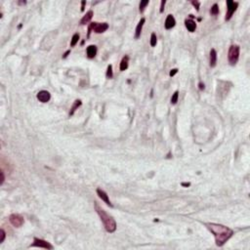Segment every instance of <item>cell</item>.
I'll return each mask as SVG.
<instances>
[{"mask_svg": "<svg viewBox=\"0 0 250 250\" xmlns=\"http://www.w3.org/2000/svg\"><path fill=\"white\" fill-rule=\"evenodd\" d=\"M145 22H146V19H145V18H142L141 21L139 22L137 28H136V31H135V38H136V39H138L139 37L141 36L142 30H143V27H144Z\"/></svg>", "mask_w": 250, "mask_h": 250, "instance_id": "14", "label": "cell"}, {"mask_svg": "<svg viewBox=\"0 0 250 250\" xmlns=\"http://www.w3.org/2000/svg\"><path fill=\"white\" fill-rule=\"evenodd\" d=\"M93 15H94V13H93V11H92V10L88 11V12H87V13L85 14V15L83 16V18L81 19V21H80V25H84L88 24V23L92 20Z\"/></svg>", "mask_w": 250, "mask_h": 250, "instance_id": "13", "label": "cell"}, {"mask_svg": "<svg viewBox=\"0 0 250 250\" xmlns=\"http://www.w3.org/2000/svg\"><path fill=\"white\" fill-rule=\"evenodd\" d=\"M207 229L214 234L215 242L217 246H223L234 234V231L228 227L221 225V224L207 223L205 224Z\"/></svg>", "mask_w": 250, "mask_h": 250, "instance_id": "1", "label": "cell"}, {"mask_svg": "<svg viewBox=\"0 0 250 250\" xmlns=\"http://www.w3.org/2000/svg\"><path fill=\"white\" fill-rule=\"evenodd\" d=\"M209 63H210L211 68H215L217 64V52L215 49H211L210 56H209Z\"/></svg>", "mask_w": 250, "mask_h": 250, "instance_id": "11", "label": "cell"}, {"mask_svg": "<svg viewBox=\"0 0 250 250\" xmlns=\"http://www.w3.org/2000/svg\"><path fill=\"white\" fill-rule=\"evenodd\" d=\"M128 64H129V57L128 56H124L123 58H122V60L120 62V66H119L120 71H126V69H128Z\"/></svg>", "mask_w": 250, "mask_h": 250, "instance_id": "16", "label": "cell"}, {"mask_svg": "<svg viewBox=\"0 0 250 250\" xmlns=\"http://www.w3.org/2000/svg\"><path fill=\"white\" fill-rule=\"evenodd\" d=\"M69 53H71V50H68V51H66V53L64 54V56H63V58H64V59H66V58L69 56Z\"/></svg>", "mask_w": 250, "mask_h": 250, "instance_id": "31", "label": "cell"}, {"mask_svg": "<svg viewBox=\"0 0 250 250\" xmlns=\"http://www.w3.org/2000/svg\"><path fill=\"white\" fill-rule=\"evenodd\" d=\"M4 181H5V176H4V173H3V171H1V183H0V185H3V183H4Z\"/></svg>", "mask_w": 250, "mask_h": 250, "instance_id": "28", "label": "cell"}, {"mask_svg": "<svg viewBox=\"0 0 250 250\" xmlns=\"http://www.w3.org/2000/svg\"><path fill=\"white\" fill-rule=\"evenodd\" d=\"M85 4H86V1H82V2H81V11H84V8H85Z\"/></svg>", "mask_w": 250, "mask_h": 250, "instance_id": "29", "label": "cell"}, {"mask_svg": "<svg viewBox=\"0 0 250 250\" xmlns=\"http://www.w3.org/2000/svg\"><path fill=\"white\" fill-rule=\"evenodd\" d=\"M198 86H199V87H198L199 90H204V88H205V87H204V84L201 83V82L198 84Z\"/></svg>", "mask_w": 250, "mask_h": 250, "instance_id": "30", "label": "cell"}, {"mask_svg": "<svg viewBox=\"0 0 250 250\" xmlns=\"http://www.w3.org/2000/svg\"><path fill=\"white\" fill-rule=\"evenodd\" d=\"M19 4H21V5H25V1H24V2H19Z\"/></svg>", "mask_w": 250, "mask_h": 250, "instance_id": "33", "label": "cell"}, {"mask_svg": "<svg viewBox=\"0 0 250 250\" xmlns=\"http://www.w3.org/2000/svg\"><path fill=\"white\" fill-rule=\"evenodd\" d=\"M177 72H178V69H171L169 75H170V76H174V75H175Z\"/></svg>", "mask_w": 250, "mask_h": 250, "instance_id": "27", "label": "cell"}, {"mask_svg": "<svg viewBox=\"0 0 250 250\" xmlns=\"http://www.w3.org/2000/svg\"><path fill=\"white\" fill-rule=\"evenodd\" d=\"M9 221L15 228H20V227H22L23 224H24L25 219H24V217L20 214H12V215H10Z\"/></svg>", "mask_w": 250, "mask_h": 250, "instance_id": "7", "label": "cell"}, {"mask_svg": "<svg viewBox=\"0 0 250 250\" xmlns=\"http://www.w3.org/2000/svg\"><path fill=\"white\" fill-rule=\"evenodd\" d=\"M97 194L99 196V197L103 200V201L106 202L107 205L110 206V207H112V202H110V200L109 198V196L107 194L106 191H104L103 190H101V189H97Z\"/></svg>", "mask_w": 250, "mask_h": 250, "instance_id": "9", "label": "cell"}, {"mask_svg": "<svg viewBox=\"0 0 250 250\" xmlns=\"http://www.w3.org/2000/svg\"><path fill=\"white\" fill-rule=\"evenodd\" d=\"M107 28H109V25L107 23H97V22L91 23L88 28V37L90 36L91 30H93L96 33H103Z\"/></svg>", "mask_w": 250, "mask_h": 250, "instance_id": "4", "label": "cell"}, {"mask_svg": "<svg viewBox=\"0 0 250 250\" xmlns=\"http://www.w3.org/2000/svg\"><path fill=\"white\" fill-rule=\"evenodd\" d=\"M191 4H193L194 6L196 8V11H198V10H199V5H200V2H198V1H191Z\"/></svg>", "mask_w": 250, "mask_h": 250, "instance_id": "25", "label": "cell"}, {"mask_svg": "<svg viewBox=\"0 0 250 250\" xmlns=\"http://www.w3.org/2000/svg\"><path fill=\"white\" fill-rule=\"evenodd\" d=\"M238 7V3L237 2H234L232 0H228L227 1V14H226V21H230L231 18L234 15V13L237 11Z\"/></svg>", "mask_w": 250, "mask_h": 250, "instance_id": "5", "label": "cell"}, {"mask_svg": "<svg viewBox=\"0 0 250 250\" xmlns=\"http://www.w3.org/2000/svg\"><path fill=\"white\" fill-rule=\"evenodd\" d=\"M113 76V73H112V65H109L107 66V78H112Z\"/></svg>", "mask_w": 250, "mask_h": 250, "instance_id": "23", "label": "cell"}, {"mask_svg": "<svg viewBox=\"0 0 250 250\" xmlns=\"http://www.w3.org/2000/svg\"><path fill=\"white\" fill-rule=\"evenodd\" d=\"M165 3H166V1H165V0H162V1H161V5H160V10H159V12H160V13H163Z\"/></svg>", "mask_w": 250, "mask_h": 250, "instance_id": "26", "label": "cell"}, {"mask_svg": "<svg viewBox=\"0 0 250 250\" xmlns=\"http://www.w3.org/2000/svg\"><path fill=\"white\" fill-rule=\"evenodd\" d=\"M238 59H239V46L232 45L229 49V53H228L229 63L232 66H234L237 65Z\"/></svg>", "mask_w": 250, "mask_h": 250, "instance_id": "3", "label": "cell"}, {"mask_svg": "<svg viewBox=\"0 0 250 250\" xmlns=\"http://www.w3.org/2000/svg\"><path fill=\"white\" fill-rule=\"evenodd\" d=\"M182 186H184V187H189V186H190V183H182Z\"/></svg>", "mask_w": 250, "mask_h": 250, "instance_id": "32", "label": "cell"}, {"mask_svg": "<svg viewBox=\"0 0 250 250\" xmlns=\"http://www.w3.org/2000/svg\"><path fill=\"white\" fill-rule=\"evenodd\" d=\"M36 98L41 103H48L51 99V94L48 91H46V90H42V91H39L37 93Z\"/></svg>", "mask_w": 250, "mask_h": 250, "instance_id": "8", "label": "cell"}, {"mask_svg": "<svg viewBox=\"0 0 250 250\" xmlns=\"http://www.w3.org/2000/svg\"><path fill=\"white\" fill-rule=\"evenodd\" d=\"M185 25H186V28H188V30L191 31V32H194L196 28V23L193 21V20H186Z\"/></svg>", "mask_w": 250, "mask_h": 250, "instance_id": "15", "label": "cell"}, {"mask_svg": "<svg viewBox=\"0 0 250 250\" xmlns=\"http://www.w3.org/2000/svg\"><path fill=\"white\" fill-rule=\"evenodd\" d=\"M210 13L212 14V15H214V16L218 15V14H219V6H218L217 4H214L213 6L211 7Z\"/></svg>", "mask_w": 250, "mask_h": 250, "instance_id": "20", "label": "cell"}, {"mask_svg": "<svg viewBox=\"0 0 250 250\" xmlns=\"http://www.w3.org/2000/svg\"><path fill=\"white\" fill-rule=\"evenodd\" d=\"M149 3H150L149 0H144V1H141V2H140V12H141V13L144 12L145 8L147 7V5L149 4Z\"/></svg>", "mask_w": 250, "mask_h": 250, "instance_id": "22", "label": "cell"}, {"mask_svg": "<svg viewBox=\"0 0 250 250\" xmlns=\"http://www.w3.org/2000/svg\"><path fill=\"white\" fill-rule=\"evenodd\" d=\"M86 53H87V57L89 59H93V58L96 57L97 55V47L95 45H90L87 47V50H86Z\"/></svg>", "mask_w": 250, "mask_h": 250, "instance_id": "12", "label": "cell"}, {"mask_svg": "<svg viewBox=\"0 0 250 250\" xmlns=\"http://www.w3.org/2000/svg\"><path fill=\"white\" fill-rule=\"evenodd\" d=\"M156 43H157V37H156L155 33L153 32L152 35H150V46H152V47H155L156 45Z\"/></svg>", "mask_w": 250, "mask_h": 250, "instance_id": "19", "label": "cell"}, {"mask_svg": "<svg viewBox=\"0 0 250 250\" xmlns=\"http://www.w3.org/2000/svg\"><path fill=\"white\" fill-rule=\"evenodd\" d=\"M31 246L32 247H39V248H44V249H48V250H52L54 248L53 245L49 243L48 241H46L44 239H41V238H37V237H34L33 244Z\"/></svg>", "mask_w": 250, "mask_h": 250, "instance_id": "6", "label": "cell"}, {"mask_svg": "<svg viewBox=\"0 0 250 250\" xmlns=\"http://www.w3.org/2000/svg\"><path fill=\"white\" fill-rule=\"evenodd\" d=\"M178 98H179V92L176 91L173 94V96L171 97V104L172 105H176L177 102H178Z\"/></svg>", "mask_w": 250, "mask_h": 250, "instance_id": "21", "label": "cell"}, {"mask_svg": "<svg viewBox=\"0 0 250 250\" xmlns=\"http://www.w3.org/2000/svg\"><path fill=\"white\" fill-rule=\"evenodd\" d=\"M78 41H79V34H78V33H74L73 36L71 37V47H74V46L78 43Z\"/></svg>", "mask_w": 250, "mask_h": 250, "instance_id": "18", "label": "cell"}, {"mask_svg": "<svg viewBox=\"0 0 250 250\" xmlns=\"http://www.w3.org/2000/svg\"><path fill=\"white\" fill-rule=\"evenodd\" d=\"M175 25H176L175 18H174L172 15H168L166 20H165V24H164L165 28H166V30H171L172 28L175 27Z\"/></svg>", "mask_w": 250, "mask_h": 250, "instance_id": "10", "label": "cell"}, {"mask_svg": "<svg viewBox=\"0 0 250 250\" xmlns=\"http://www.w3.org/2000/svg\"><path fill=\"white\" fill-rule=\"evenodd\" d=\"M81 105H82V102H81L80 100H75L73 105H72V107H71V110H69V116H72L74 114L75 110H76L78 107H79Z\"/></svg>", "mask_w": 250, "mask_h": 250, "instance_id": "17", "label": "cell"}, {"mask_svg": "<svg viewBox=\"0 0 250 250\" xmlns=\"http://www.w3.org/2000/svg\"><path fill=\"white\" fill-rule=\"evenodd\" d=\"M0 234H1V238H0V243H2L5 240V237H6V234H5L4 230L1 229L0 230Z\"/></svg>", "mask_w": 250, "mask_h": 250, "instance_id": "24", "label": "cell"}, {"mask_svg": "<svg viewBox=\"0 0 250 250\" xmlns=\"http://www.w3.org/2000/svg\"><path fill=\"white\" fill-rule=\"evenodd\" d=\"M95 209L98 213L99 217L101 218V221L104 224V227L107 232H114L116 230V223L113 218L107 213L103 208L100 207L97 202H95Z\"/></svg>", "mask_w": 250, "mask_h": 250, "instance_id": "2", "label": "cell"}]
</instances>
